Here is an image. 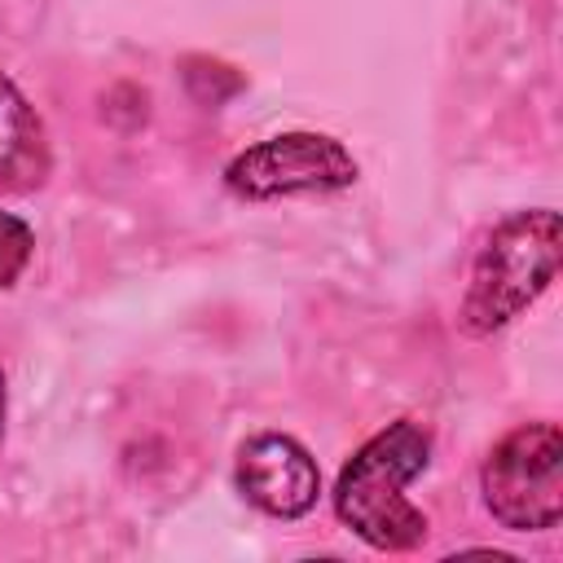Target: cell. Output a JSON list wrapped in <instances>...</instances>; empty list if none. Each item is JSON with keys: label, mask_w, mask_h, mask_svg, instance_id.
I'll use <instances>...</instances> for the list:
<instances>
[{"label": "cell", "mask_w": 563, "mask_h": 563, "mask_svg": "<svg viewBox=\"0 0 563 563\" xmlns=\"http://www.w3.org/2000/svg\"><path fill=\"white\" fill-rule=\"evenodd\" d=\"M431 435L413 418H400L369 435L339 471L334 510L374 550H413L427 541V515L405 488L427 471Z\"/></svg>", "instance_id": "6da1fadb"}, {"label": "cell", "mask_w": 563, "mask_h": 563, "mask_svg": "<svg viewBox=\"0 0 563 563\" xmlns=\"http://www.w3.org/2000/svg\"><path fill=\"white\" fill-rule=\"evenodd\" d=\"M559 246H563L559 211L532 207V211L506 216L475 255L471 286L462 299V330L493 334L510 325L554 282Z\"/></svg>", "instance_id": "7a4b0ae2"}, {"label": "cell", "mask_w": 563, "mask_h": 563, "mask_svg": "<svg viewBox=\"0 0 563 563\" xmlns=\"http://www.w3.org/2000/svg\"><path fill=\"white\" fill-rule=\"evenodd\" d=\"M479 488L488 515L510 532L554 528L563 515V435L554 422H523L506 431L484 466Z\"/></svg>", "instance_id": "3957f363"}, {"label": "cell", "mask_w": 563, "mask_h": 563, "mask_svg": "<svg viewBox=\"0 0 563 563\" xmlns=\"http://www.w3.org/2000/svg\"><path fill=\"white\" fill-rule=\"evenodd\" d=\"M224 185L246 202H273L295 194H339L356 185V158L325 132H282L242 150L224 167Z\"/></svg>", "instance_id": "277c9868"}, {"label": "cell", "mask_w": 563, "mask_h": 563, "mask_svg": "<svg viewBox=\"0 0 563 563\" xmlns=\"http://www.w3.org/2000/svg\"><path fill=\"white\" fill-rule=\"evenodd\" d=\"M233 484L238 493L273 515V519H299L317 506L321 497V471H317V457L295 440V435H277V431H264V435H251L242 449H238V466H233Z\"/></svg>", "instance_id": "5b68a950"}, {"label": "cell", "mask_w": 563, "mask_h": 563, "mask_svg": "<svg viewBox=\"0 0 563 563\" xmlns=\"http://www.w3.org/2000/svg\"><path fill=\"white\" fill-rule=\"evenodd\" d=\"M53 150L35 106L0 70V194H31L48 180Z\"/></svg>", "instance_id": "8992f818"}, {"label": "cell", "mask_w": 563, "mask_h": 563, "mask_svg": "<svg viewBox=\"0 0 563 563\" xmlns=\"http://www.w3.org/2000/svg\"><path fill=\"white\" fill-rule=\"evenodd\" d=\"M35 251V233L13 211H0V286H13Z\"/></svg>", "instance_id": "52a82bcc"}, {"label": "cell", "mask_w": 563, "mask_h": 563, "mask_svg": "<svg viewBox=\"0 0 563 563\" xmlns=\"http://www.w3.org/2000/svg\"><path fill=\"white\" fill-rule=\"evenodd\" d=\"M0 435H4V374H0Z\"/></svg>", "instance_id": "ba28073f"}]
</instances>
